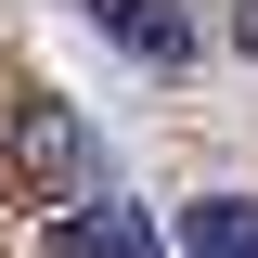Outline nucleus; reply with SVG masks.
Instances as JSON below:
<instances>
[{"label": "nucleus", "mask_w": 258, "mask_h": 258, "mask_svg": "<svg viewBox=\"0 0 258 258\" xmlns=\"http://www.w3.org/2000/svg\"><path fill=\"white\" fill-rule=\"evenodd\" d=\"M181 245L194 258H258V207H245V194H194V207H181Z\"/></svg>", "instance_id": "obj_4"}, {"label": "nucleus", "mask_w": 258, "mask_h": 258, "mask_svg": "<svg viewBox=\"0 0 258 258\" xmlns=\"http://www.w3.org/2000/svg\"><path fill=\"white\" fill-rule=\"evenodd\" d=\"M52 258H168V245H155V220H142L129 194H103V207H78V194H64V220H52Z\"/></svg>", "instance_id": "obj_2"}, {"label": "nucleus", "mask_w": 258, "mask_h": 258, "mask_svg": "<svg viewBox=\"0 0 258 258\" xmlns=\"http://www.w3.org/2000/svg\"><path fill=\"white\" fill-rule=\"evenodd\" d=\"M91 39H116L129 64H194V13L168 0H91Z\"/></svg>", "instance_id": "obj_3"}, {"label": "nucleus", "mask_w": 258, "mask_h": 258, "mask_svg": "<svg viewBox=\"0 0 258 258\" xmlns=\"http://www.w3.org/2000/svg\"><path fill=\"white\" fill-rule=\"evenodd\" d=\"M0 168H13V194H91V168H103V142H91V116L64 91H13V116H0Z\"/></svg>", "instance_id": "obj_1"}]
</instances>
